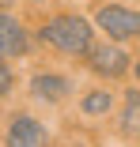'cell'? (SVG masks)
I'll return each mask as SVG.
<instances>
[{
    "mask_svg": "<svg viewBox=\"0 0 140 147\" xmlns=\"http://www.w3.org/2000/svg\"><path fill=\"white\" fill-rule=\"evenodd\" d=\"M121 121H125V132H140V94L136 91L129 94V106H125V117H121Z\"/></svg>",
    "mask_w": 140,
    "mask_h": 147,
    "instance_id": "obj_8",
    "label": "cell"
},
{
    "mask_svg": "<svg viewBox=\"0 0 140 147\" xmlns=\"http://www.w3.org/2000/svg\"><path fill=\"white\" fill-rule=\"evenodd\" d=\"M110 106H114L110 91H91L87 98H83V113H106Z\"/></svg>",
    "mask_w": 140,
    "mask_h": 147,
    "instance_id": "obj_7",
    "label": "cell"
},
{
    "mask_svg": "<svg viewBox=\"0 0 140 147\" xmlns=\"http://www.w3.org/2000/svg\"><path fill=\"white\" fill-rule=\"evenodd\" d=\"M95 19H99L102 30H106L110 38H118V42L140 34V11H133V8H118V4H110V8H99Z\"/></svg>",
    "mask_w": 140,
    "mask_h": 147,
    "instance_id": "obj_2",
    "label": "cell"
},
{
    "mask_svg": "<svg viewBox=\"0 0 140 147\" xmlns=\"http://www.w3.org/2000/svg\"><path fill=\"white\" fill-rule=\"evenodd\" d=\"M8 143L15 147H34V143H46V128L34 121V117H15L12 128H8Z\"/></svg>",
    "mask_w": 140,
    "mask_h": 147,
    "instance_id": "obj_5",
    "label": "cell"
},
{
    "mask_svg": "<svg viewBox=\"0 0 140 147\" xmlns=\"http://www.w3.org/2000/svg\"><path fill=\"white\" fill-rule=\"evenodd\" d=\"M27 53V30L12 15H0V57H19Z\"/></svg>",
    "mask_w": 140,
    "mask_h": 147,
    "instance_id": "obj_4",
    "label": "cell"
},
{
    "mask_svg": "<svg viewBox=\"0 0 140 147\" xmlns=\"http://www.w3.org/2000/svg\"><path fill=\"white\" fill-rule=\"evenodd\" d=\"M31 91H34L38 98L57 102V98H65V94H68V79H65V76H34Z\"/></svg>",
    "mask_w": 140,
    "mask_h": 147,
    "instance_id": "obj_6",
    "label": "cell"
},
{
    "mask_svg": "<svg viewBox=\"0 0 140 147\" xmlns=\"http://www.w3.org/2000/svg\"><path fill=\"white\" fill-rule=\"evenodd\" d=\"M136 76H140V57H136Z\"/></svg>",
    "mask_w": 140,
    "mask_h": 147,
    "instance_id": "obj_10",
    "label": "cell"
},
{
    "mask_svg": "<svg viewBox=\"0 0 140 147\" xmlns=\"http://www.w3.org/2000/svg\"><path fill=\"white\" fill-rule=\"evenodd\" d=\"M42 42L57 45L61 53H87L91 49V23L80 15H57L42 26Z\"/></svg>",
    "mask_w": 140,
    "mask_h": 147,
    "instance_id": "obj_1",
    "label": "cell"
},
{
    "mask_svg": "<svg viewBox=\"0 0 140 147\" xmlns=\"http://www.w3.org/2000/svg\"><path fill=\"white\" fill-rule=\"evenodd\" d=\"M8 91H12V68H8L4 61H0V98H4Z\"/></svg>",
    "mask_w": 140,
    "mask_h": 147,
    "instance_id": "obj_9",
    "label": "cell"
},
{
    "mask_svg": "<svg viewBox=\"0 0 140 147\" xmlns=\"http://www.w3.org/2000/svg\"><path fill=\"white\" fill-rule=\"evenodd\" d=\"M91 53V68L102 72V76H121L129 72V57L118 49V45H99V49H87Z\"/></svg>",
    "mask_w": 140,
    "mask_h": 147,
    "instance_id": "obj_3",
    "label": "cell"
}]
</instances>
